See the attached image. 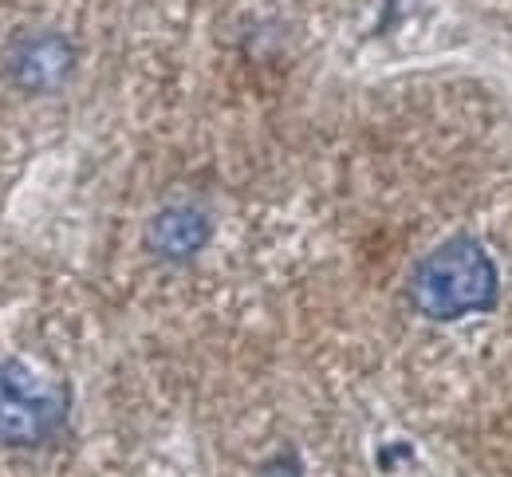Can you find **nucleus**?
Listing matches in <instances>:
<instances>
[{
  "label": "nucleus",
  "instance_id": "1",
  "mask_svg": "<svg viewBox=\"0 0 512 477\" xmlns=\"http://www.w3.org/2000/svg\"><path fill=\"white\" fill-rule=\"evenodd\" d=\"M406 296L418 316L434 324H453L497 308L501 273L473 233H453L414 265Z\"/></svg>",
  "mask_w": 512,
  "mask_h": 477
},
{
  "label": "nucleus",
  "instance_id": "2",
  "mask_svg": "<svg viewBox=\"0 0 512 477\" xmlns=\"http://www.w3.org/2000/svg\"><path fill=\"white\" fill-rule=\"evenodd\" d=\"M67 387L44 379L24 359H0V446L36 450L67 422Z\"/></svg>",
  "mask_w": 512,
  "mask_h": 477
},
{
  "label": "nucleus",
  "instance_id": "3",
  "mask_svg": "<svg viewBox=\"0 0 512 477\" xmlns=\"http://www.w3.org/2000/svg\"><path fill=\"white\" fill-rule=\"evenodd\" d=\"M75 71V44L64 32H28L12 44L4 60V79L24 95L60 91Z\"/></svg>",
  "mask_w": 512,
  "mask_h": 477
},
{
  "label": "nucleus",
  "instance_id": "4",
  "mask_svg": "<svg viewBox=\"0 0 512 477\" xmlns=\"http://www.w3.org/2000/svg\"><path fill=\"white\" fill-rule=\"evenodd\" d=\"M209 237H213V221H209V213L201 205L193 202L166 205L146 225V249L158 261H170V265L193 261L209 245Z\"/></svg>",
  "mask_w": 512,
  "mask_h": 477
},
{
  "label": "nucleus",
  "instance_id": "5",
  "mask_svg": "<svg viewBox=\"0 0 512 477\" xmlns=\"http://www.w3.org/2000/svg\"><path fill=\"white\" fill-rule=\"evenodd\" d=\"M260 477H304V466H300L296 450H280L276 458H268L260 466Z\"/></svg>",
  "mask_w": 512,
  "mask_h": 477
}]
</instances>
